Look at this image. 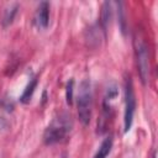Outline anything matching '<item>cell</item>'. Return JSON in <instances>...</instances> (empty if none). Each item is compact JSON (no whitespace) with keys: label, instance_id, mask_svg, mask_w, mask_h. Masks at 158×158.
I'll list each match as a JSON object with an SVG mask.
<instances>
[{"label":"cell","instance_id":"cell-1","mask_svg":"<svg viewBox=\"0 0 158 158\" xmlns=\"http://www.w3.org/2000/svg\"><path fill=\"white\" fill-rule=\"evenodd\" d=\"M72 120L67 114H62L47 126L43 133V141L46 144H54L63 141L72 130Z\"/></svg>","mask_w":158,"mask_h":158},{"label":"cell","instance_id":"cell-2","mask_svg":"<svg viewBox=\"0 0 158 158\" xmlns=\"http://www.w3.org/2000/svg\"><path fill=\"white\" fill-rule=\"evenodd\" d=\"M91 86L89 80H83L79 85V94H78V116L80 122L86 126L90 122L91 118V105H93V99H91Z\"/></svg>","mask_w":158,"mask_h":158},{"label":"cell","instance_id":"cell-3","mask_svg":"<svg viewBox=\"0 0 158 158\" xmlns=\"http://www.w3.org/2000/svg\"><path fill=\"white\" fill-rule=\"evenodd\" d=\"M136 109V96L133 91V84L131 78L125 80V116H123V131L128 132L133 122V115Z\"/></svg>","mask_w":158,"mask_h":158},{"label":"cell","instance_id":"cell-4","mask_svg":"<svg viewBox=\"0 0 158 158\" xmlns=\"http://www.w3.org/2000/svg\"><path fill=\"white\" fill-rule=\"evenodd\" d=\"M136 57L139 77L143 84L147 83L149 75V60H148V49L147 46L141 40H136Z\"/></svg>","mask_w":158,"mask_h":158},{"label":"cell","instance_id":"cell-5","mask_svg":"<svg viewBox=\"0 0 158 158\" xmlns=\"http://www.w3.org/2000/svg\"><path fill=\"white\" fill-rule=\"evenodd\" d=\"M33 23L38 30L47 28L49 23V2L47 1L40 2L33 16Z\"/></svg>","mask_w":158,"mask_h":158},{"label":"cell","instance_id":"cell-6","mask_svg":"<svg viewBox=\"0 0 158 158\" xmlns=\"http://www.w3.org/2000/svg\"><path fill=\"white\" fill-rule=\"evenodd\" d=\"M37 83H38L37 77H33V78L28 81V84L26 85L23 93H22L21 96H20V101H21L22 104H27V102H30V100H31V98H32V95H33V93H35V90H36Z\"/></svg>","mask_w":158,"mask_h":158},{"label":"cell","instance_id":"cell-7","mask_svg":"<svg viewBox=\"0 0 158 158\" xmlns=\"http://www.w3.org/2000/svg\"><path fill=\"white\" fill-rule=\"evenodd\" d=\"M111 148H112V138L111 137H106L101 142L99 149L96 151V153L94 154L93 158H106L109 156V153L111 152Z\"/></svg>","mask_w":158,"mask_h":158},{"label":"cell","instance_id":"cell-8","mask_svg":"<svg viewBox=\"0 0 158 158\" xmlns=\"http://www.w3.org/2000/svg\"><path fill=\"white\" fill-rule=\"evenodd\" d=\"M17 9H19V5L17 4H14L11 5L10 7H7L4 12V17H2V25L6 26V25H10L17 12Z\"/></svg>","mask_w":158,"mask_h":158},{"label":"cell","instance_id":"cell-9","mask_svg":"<svg viewBox=\"0 0 158 158\" xmlns=\"http://www.w3.org/2000/svg\"><path fill=\"white\" fill-rule=\"evenodd\" d=\"M110 17H111V5H110V2H105L104 6H102V12H101V19H102L104 27L110 21Z\"/></svg>","mask_w":158,"mask_h":158},{"label":"cell","instance_id":"cell-10","mask_svg":"<svg viewBox=\"0 0 158 158\" xmlns=\"http://www.w3.org/2000/svg\"><path fill=\"white\" fill-rule=\"evenodd\" d=\"M73 88H74V80L70 79L67 83V86H65V99H67L68 105L73 104Z\"/></svg>","mask_w":158,"mask_h":158},{"label":"cell","instance_id":"cell-11","mask_svg":"<svg viewBox=\"0 0 158 158\" xmlns=\"http://www.w3.org/2000/svg\"><path fill=\"white\" fill-rule=\"evenodd\" d=\"M152 158H156V152L153 153V157H152Z\"/></svg>","mask_w":158,"mask_h":158}]
</instances>
